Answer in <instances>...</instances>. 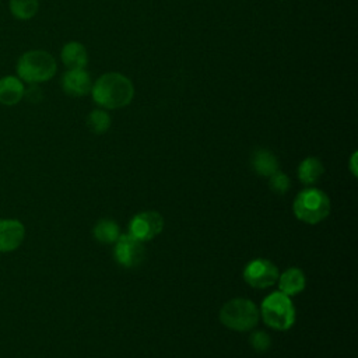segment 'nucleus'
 <instances>
[{
    "mask_svg": "<svg viewBox=\"0 0 358 358\" xmlns=\"http://www.w3.org/2000/svg\"><path fill=\"white\" fill-rule=\"evenodd\" d=\"M355 161H357V152L352 154L351 161H350V166H351L350 169H351V172H352L354 176H357V162H355Z\"/></svg>",
    "mask_w": 358,
    "mask_h": 358,
    "instance_id": "412c9836",
    "label": "nucleus"
},
{
    "mask_svg": "<svg viewBox=\"0 0 358 358\" xmlns=\"http://www.w3.org/2000/svg\"><path fill=\"white\" fill-rule=\"evenodd\" d=\"M324 172V166L322 161L316 157L305 158L298 166V178L305 185L316 183Z\"/></svg>",
    "mask_w": 358,
    "mask_h": 358,
    "instance_id": "2eb2a0df",
    "label": "nucleus"
},
{
    "mask_svg": "<svg viewBox=\"0 0 358 358\" xmlns=\"http://www.w3.org/2000/svg\"><path fill=\"white\" fill-rule=\"evenodd\" d=\"M292 210L298 220L306 224H317L327 218L330 213V199L317 187H306L296 194Z\"/></svg>",
    "mask_w": 358,
    "mask_h": 358,
    "instance_id": "7ed1b4c3",
    "label": "nucleus"
},
{
    "mask_svg": "<svg viewBox=\"0 0 358 358\" xmlns=\"http://www.w3.org/2000/svg\"><path fill=\"white\" fill-rule=\"evenodd\" d=\"M277 282H278V288H280L278 291L284 292L288 296H292L305 289L306 278L301 268L291 267L278 275Z\"/></svg>",
    "mask_w": 358,
    "mask_h": 358,
    "instance_id": "ddd939ff",
    "label": "nucleus"
},
{
    "mask_svg": "<svg viewBox=\"0 0 358 358\" xmlns=\"http://www.w3.org/2000/svg\"><path fill=\"white\" fill-rule=\"evenodd\" d=\"M17 77L22 83L39 84L53 78L57 70L55 57L46 50L24 52L17 62Z\"/></svg>",
    "mask_w": 358,
    "mask_h": 358,
    "instance_id": "f03ea898",
    "label": "nucleus"
},
{
    "mask_svg": "<svg viewBox=\"0 0 358 358\" xmlns=\"http://www.w3.org/2000/svg\"><path fill=\"white\" fill-rule=\"evenodd\" d=\"M91 94L99 106L117 109L131 102L134 96V85L120 73H105L92 84Z\"/></svg>",
    "mask_w": 358,
    "mask_h": 358,
    "instance_id": "f257e3e1",
    "label": "nucleus"
},
{
    "mask_svg": "<svg viewBox=\"0 0 358 358\" xmlns=\"http://www.w3.org/2000/svg\"><path fill=\"white\" fill-rule=\"evenodd\" d=\"M268 180L271 190L278 194H284L289 189V178L281 171H277L271 176H268Z\"/></svg>",
    "mask_w": 358,
    "mask_h": 358,
    "instance_id": "6ab92c4d",
    "label": "nucleus"
},
{
    "mask_svg": "<svg viewBox=\"0 0 358 358\" xmlns=\"http://www.w3.org/2000/svg\"><path fill=\"white\" fill-rule=\"evenodd\" d=\"M94 236L101 243H115L120 236L119 225L112 220H101L94 227Z\"/></svg>",
    "mask_w": 358,
    "mask_h": 358,
    "instance_id": "dca6fc26",
    "label": "nucleus"
},
{
    "mask_svg": "<svg viewBox=\"0 0 358 358\" xmlns=\"http://www.w3.org/2000/svg\"><path fill=\"white\" fill-rule=\"evenodd\" d=\"M164 218L157 211H143L136 214L129 224V234L141 242L151 241L161 234Z\"/></svg>",
    "mask_w": 358,
    "mask_h": 358,
    "instance_id": "0eeeda50",
    "label": "nucleus"
},
{
    "mask_svg": "<svg viewBox=\"0 0 358 358\" xmlns=\"http://www.w3.org/2000/svg\"><path fill=\"white\" fill-rule=\"evenodd\" d=\"M25 227L18 220H0V252L7 253L15 250L24 241Z\"/></svg>",
    "mask_w": 358,
    "mask_h": 358,
    "instance_id": "1a4fd4ad",
    "label": "nucleus"
},
{
    "mask_svg": "<svg viewBox=\"0 0 358 358\" xmlns=\"http://www.w3.org/2000/svg\"><path fill=\"white\" fill-rule=\"evenodd\" d=\"M60 57H62L63 64L67 67V70L84 69L88 63L87 49L83 43H80L77 41L67 42L60 52Z\"/></svg>",
    "mask_w": 358,
    "mask_h": 358,
    "instance_id": "f8f14e48",
    "label": "nucleus"
},
{
    "mask_svg": "<svg viewBox=\"0 0 358 358\" xmlns=\"http://www.w3.org/2000/svg\"><path fill=\"white\" fill-rule=\"evenodd\" d=\"M270 344H271V340L266 331L257 330L250 336V345L259 352H264L270 347Z\"/></svg>",
    "mask_w": 358,
    "mask_h": 358,
    "instance_id": "aec40b11",
    "label": "nucleus"
},
{
    "mask_svg": "<svg viewBox=\"0 0 358 358\" xmlns=\"http://www.w3.org/2000/svg\"><path fill=\"white\" fill-rule=\"evenodd\" d=\"M87 126L95 134H103L110 126V116L102 109H95L87 116Z\"/></svg>",
    "mask_w": 358,
    "mask_h": 358,
    "instance_id": "a211bd4d",
    "label": "nucleus"
},
{
    "mask_svg": "<svg viewBox=\"0 0 358 358\" xmlns=\"http://www.w3.org/2000/svg\"><path fill=\"white\" fill-rule=\"evenodd\" d=\"M10 13L17 20H29L39 10V0H10Z\"/></svg>",
    "mask_w": 358,
    "mask_h": 358,
    "instance_id": "f3484780",
    "label": "nucleus"
},
{
    "mask_svg": "<svg viewBox=\"0 0 358 358\" xmlns=\"http://www.w3.org/2000/svg\"><path fill=\"white\" fill-rule=\"evenodd\" d=\"M277 266L267 259H253L243 268V280L253 288H267L278 280Z\"/></svg>",
    "mask_w": 358,
    "mask_h": 358,
    "instance_id": "423d86ee",
    "label": "nucleus"
},
{
    "mask_svg": "<svg viewBox=\"0 0 358 358\" xmlns=\"http://www.w3.org/2000/svg\"><path fill=\"white\" fill-rule=\"evenodd\" d=\"M25 95L24 83L17 76H4L0 78V103L6 106L17 105Z\"/></svg>",
    "mask_w": 358,
    "mask_h": 358,
    "instance_id": "9b49d317",
    "label": "nucleus"
},
{
    "mask_svg": "<svg viewBox=\"0 0 358 358\" xmlns=\"http://www.w3.org/2000/svg\"><path fill=\"white\" fill-rule=\"evenodd\" d=\"M252 166L256 173H259L260 176L268 178L278 171V161L271 151L262 148L253 152Z\"/></svg>",
    "mask_w": 358,
    "mask_h": 358,
    "instance_id": "4468645a",
    "label": "nucleus"
},
{
    "mask_svg": "<svg viewBox=\"0 0 358 358\" xmlns=\"http://www.w3.org/2000/svg\"><path fill=\"white\" fill-rule=\"evenodd\" d=\"M144 242L130 234L120 235L115 242V259L123 267H136L144 259Z\"/></svg>",
    "mask_w": 358,
    "mask_h": 358,
    "instance_id": "6e6552de",
    "label": "nucleus"
},
{
    "mask_svg": "<svg viewBox=\"0 0 358 358\" xmlns=\"http://www.w3.org/2000/svg\"><path fill=\"white\" fill-rule=\"evenodd\" d=\"M62 88L70 96H83L91 92L92 81L85 69L67 70L62 77Z\"/></svg>",
    "mask_w": 358,
    "mask_h": 358,
    "instance_id": "9d476101",
    "label": "nucleus"
},
{
    "mask_svg": "<svg viewBox=\"0 0 358 358\" xmlns=\"http://www.w3.org/2000/svg\"><path fill=\"white\" fill-rule=\"evenodd\" d=\"M260 319L257 306L246 298H234L224 303L220 310V320L224 326L236 331H246L256 327Z\"/></svg>",
    "mask_w": 358,
    "mask_h": 358,
    "instance_id": "39448f33",
    "label": "nucleus"
},
{
    "mask_svg": "<svg viewBox=\"0 0 358 358\" xmlns=\"http://www.w3.org/2000/svg\"><path fill=\"white\" fill-rule=\"evenodd\" d=\"M260 315L264 323L274 330H288L295 323V308L288 295L274 291L267 295L260 306Z\"/></svg>",
    "mask_w": 358,
    "mask_h": 358,
    "instance_id": "20e7f679",
    "label": "nucleus"
}]
</instances>
